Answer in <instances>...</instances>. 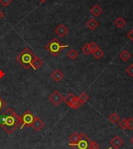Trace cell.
<instances>
[{
    "label": "cell",
    "mask_w": 133,
    "mask_h": 149,
    "mask_svg": "<svg viewBox=\"0 0 133 149\" xmlns=\"http://www.w3.org/2000/svg\"><path fill=\"white\" fill-rule=\"evenodd\" d=\"M20 123H22L21 117H19L11 108L7 109L5 113L0 116V126L8 134H12Z\"/></svg>",
    "instance_id": "6da1fadb"
},
{
    "label": "cell",
    "mask_w": 133,
    "mask_h": 149,
    "mask_svg": "<svg viewBox=\"0 0 133 149\" xmlns=\"http://www.w3.org/2000/svg\"><path fill=\"white\" fill-rule=\"evenodd\" d=\"M34 57H35V55L34 54V52L29 48H25L17 56L16 59L24 68L28 70L30 69V67H31V63L33 59H34Z\"/></svg>",
    "instance_id": "7a4b0ae2"
},
{
    "label": "cell",
    "mask_w": 133,
    "mask_h": 149,
    "mask_svg": "<svg viewBox=\"0 0 133 149\" xmlns=\"http://www.w3.org/2000/svg\"><path fill=\"white\" fill-rule=\"evenodd\" d=\"M69 45H64L61 43L58 39L57 38H53L51 40V42H49L48 44L47 45L45 46V49L48 52L53 56H57L58 54L60 53L62 51L63 49H65V48H68Z\"/></svg>",
    "instance_id": "3957f363"
},
{
    "label": "cell",
    "mask_w": 133,
    "mask_h": 149,
    "mask_svg": "<svg viewBox=\"0 0 133 149\" xmlns=\"http://www.w3.org/2000/svg\"><path fill=\"white\" fill-rule=\"evenodd\" d=\"M80 135V137L78 142L74 144L69 143V145L72 147L73 149H89L90 144L91 143L90 138L84 134H81Z\"/></svg>",
    "instance_id": "277c9868"
},
{
    "label": "cell",
    "mask_w": 133,
    "mask_h": 149,
    "mask_svg": "<svg viewBox=\"0 0 133 149\" xmlns=\"http://www.w3.org/2000/svg\"><path fill=\"white\" fill-rule=\"evenodd\" d=\"M34 116L33 115V113L29 111V110H27L25 112V113L24 115L22 116L21 117V120H22V126L20 127V130H22L24 127H30L32 126V123L34 122Z\"/></svg>",
    "instance_id": "5b68a950"
},
{
    "label": "cell",
    "mask_w": 133,
    "mask_h": 149,
    "mask_svg": "<svg viewBox=\"0 0 133 149\" xmlns=\"http://www.w3.org/2000/svg\"><path fill=\"white\" fill-rule=\"evenodd\" d=\"M49 100L51 102L53 103V105L58 106L64 101V97L61 95L59 91H55L49 96Z\"/></svg>",
    "instance_id": "8992f818"
},
{
    "label": "cell",
    "mask_w": 133,
    "mask_h": 149,
    "mask_svg": "<svg viewBox=\"0 0 133 149\" xmlns=\"http://www.w3.org/2000/svg\"><path fill=\"white\" fill-rule=\"evenodd\" d=\"M110 143H111V144H112L113 148H114L115 149H118L120 147H121L123 145L124 141L121 139L119 136L116 135V136H114V137L111 140Z\"/></svg>",
    "instance_id": "52a82bcc"
},
{
    "label": "cell",
    "mask_w": 133,
    "mask_h": 149,
    "mask_svg": "<svg viewBox=\"0 0 133 149\" xmlns=\"http://www.w3.org/2000/svg\"><path fill=\"white\" fill-rule=\"evenodd\" d=\"M55 32L56 34H58L60 38H63V37L65 36V34L69 32V29L65 27V25L62 24H61L58 25V27L55 29Z\"/></svg>",
    "instance_id": "ba28073f"
},
{
    "label": "cell",
    "mask_w": 133,
    "mask_h": 149,
    "mask_svg": "<svg viewBox=\"0 0 133 149\" xmlns=\"http://www.w3.org/2000/svg\"><path fill=\"white\" fill-rule=\"evenodd\" d=\"M44 125H45V123H44L40 118L35 117L34 122L32 123V127H33V128H34L36 131L38 132V131H40V130L43 128V127Z\"/></svg>",
    "instance_id": "9c48e42d"
},
{
    "label": "cell",
    "mask_w": 133,
    "mask_h": 149,
    "mask_svg": "<svg viewBox=\"0 0 133 149\" xmlns=\"http://www.w3.org/2000/svg\"><path fill=\"white\" fill-rule=\"evenodd\" d=\"M51 78L54 79L56 82H59L61 80H62L64 77V73L59 70V69H56L54 71L53 73H51Z\"/></svg>",
    "instance_id": "30bf717a"
},
{
    "label": "cell",
    "mask_w": 133,
    "mask_h": 149,
    "mask_svg": "<svg viewBox=\"0 0 133 149\" xmlns=\"http://www.w3.org/2000/svg\"><path fill=\"white\" fill-rule=\"evenodd\" d=\"M43 65V61L41 60L38 56L34 57V59H33V61L31 63V67L34 69V70H37V69H39L41 66Z\"/></svg>",
    "instance_id": "8fae6325"
},
{
    "label": "cell",
    "mask_w": 133,
    "mask_h": 149,
    "mask_svg": "<svg viewBox=\"0 0 133 149\" xmlns=\"http://www.w3.org/2000/svg\"><path fill=\"white\" fill-rule=\"evenodd\" d=\"M90 13H92L94 17H99L100 15L103 13V10L99 5H94L91 9H90Z\"/></svg>",
    "instance_id": "7c38bea8"
},
{
    "label": "cell",
    "mask_w": 133,
    "mask_h": 149,
    "mask_svg": "<svg viewBox=\"0 0 133 149\" xmlns=\"http://www.w3.org/2000/svg\"><path fill=\"white\" fill-rule=\"evenodd\" d=\"M86 25H87V27H88L89 29H90L91 31H94V30H95L97 27H98L99 24H98V22L96 21L94 18H90V20L87 21Z\"/></svg>",
    "instance_id": "4fadbf2b"
},
{
    "label": "cell",
    "mask_w": 133,
    "mask_h": 149,
    "mask_svg": "<svg viewBox=\"0 0 133 149\" xmlns=\"http://www.w3.org/2000/svg\"><path fill=\"white\" fill-rule=\"evenodd\" d=\"M82 105V103L80 102V100L78 98V97H76V98L74 99V101H73V102H72V104H71L69 107L73 109H78Z\"/></svg>",
    "instance_id": "5bb4252c"
},
{
    "label": "cell",
    "mask_w": 133,
    "mask_h": 149,
    "mask_svg": "<svg viewBox=\"0 0 133 149\" xmlns=\"http://www.w3.org/2000/svg\"><path fill=\"white\" fill-rule=\"evenodd\" d=\"M75 98H76V96L74 95L73 94H72V93H69L68 95L66 96L65 98H64V102H65L69 106H70V105L72 104V102L74 101Z\"/></svg>",
    "instance_id": "9a60e30c"
},
{
    "label": "cell",
    "mask_w": 133,
    "mask_h": 149,
    "mask_svg": "<svg viewBox=\"0 0 133 149\" xmlns=\"http://www.w3.org/2000/svg\"><path fill=\"white\" fill-rule=\"evenodd\" d=\"M114 24L116 25L118 28H122V27H125V25L126 24V21L125 20V19L122 18V17H118V18L116 19V20L114 21Z\"/></svg>",
    "instance_id": "2e32d148"
},
{
    "label": "cell",
    "mask_w": 133,
    "mask_h": 149,
    "mask_svg": "<svg viewBox=\"0 0 133 149\" xmlns=\"http://www.w3.org/2000/svg\"><path fill=\"white\" fill-rule=\"evenodd\" d=\"M80 134H78L76 132H74L71 136H69V142H70L71 144H74V143L78 142V141L80 140Z\"/></svg>",
    "instance_id": "e0dca14e"
},
{
    "label": "cell",
    "mask_w": 133,
    "mask_h": 149,
    "mask_svg": "<svg viewBox=\"0 0 133 149\" xmlns=\"http://www.w3.org/2000/svg\"><path fill=\"white\" fill-rule=\"evenodd\" d=\"M120 58H121L123 61L126 62L128 61V59L131 58V54L128 52V51L126 50H124L123 52H121V54H120Z\"/></svg>",
    "instance_id": "ac0fdd59"
},
{
    "label": "cell",
    "mask_w": 133,
    "mask_h": 149,
    "mask_svg": "<svg viewBox=\"0 0 133 149\" xmlns=\"http://www.w3.org/2000/svg\"><path fill=\"white\" fill-rule=\"evenodd\" d=\"M108 119L113 124H116L119 121V120H120V117H119V116L117 113H113L112 115L109 116Z\"/></svg>",
    "instance_id": "d6986e66"
},
{
    "label": "cell",
    "mask_w": 133,
    "mask_h": 149,
    "mask_svg": "<svg viewBox=\"0 0 133 149\" xmlns=\"http://www.w3.org/2000/svg\"><path fill=\"white\" fill-rule=\"evenodd\" d=\"M67 55H68V56L69 59H72V60H75V59L78 57V56H79V53H78L76 51L75 49H73L69 52Z\"/></svg>",
    "instance_id": "ffe728a7"
},
{
    "label": "cell",
    "mask_w": 133,
    "mask_h": 149,
    "mask_svg": "<svg viewBox=\"0 0 133 149\" xmlns=\"http://www.w3.org/2000/svg\"><path fill=\"white\" fill-rule=\"evenodd\" d=\"M92 53L93 55H94V56L97 59H100V58H102L103 56L104 55V53L100 49H97V50H95V51L94 52H92Z\"/></svg>",
    "instance_id": "44dd1931"
},
{
    "label": "cell",
    "mask_w": 133,
    "mask_h": 149,
    "mask_svg": "<svg viewBox=\"0 0 133 149\" xmlns=\"http://www.w3.org/2000/svg\"><path fill=\"white\" fill-rule=\"evenodd\" d=\"M118 125L121 129L125 130L128 129V120L125 119V118H124L118 123Z\"/></svg>",
    "instance_id": "7402d4cb"
},
{
    "label": "cell",
    "mask_w": 133,
    "mask_h": 149,
    "mask_svg": "<svg viewBox=\"0 0 133 149\" xmlns=\"http://www.w3.org/2000/svg\"><path fill=\"white\" fill-rule=\"evenodd\" d=\"M78 98L80 99V102H81L82 104H84V103L87 102V101H88V99H89V96L87 95L86 93H82V94L78 97Z\"/></svg>",
    "instance_id": "603a6c76"
},
{
    "label": "cell",
    "mask_w": 133,
    "mask_h": 149,
    "mask_svg": "<svg viewBox=\"0 0 133 149\" xmlns=\"http://www.w3.org/2000/svg\"><path fill=\"white\" fill-rule=\"evenodd\" d=\"M82 52H84L87 56L90 55V53H92V52H91V50H90V45L89 44H86L85 45H83L82 48Z\"/></svg>",
    "instance_id": "cb8c5ba5"
},
{
    "label": "cell",
    "mask_w": 133,
    "mask_h": 149,
    "mask_svg": "<svg viewBox=\"0 0 133 149\" xmlns=\"http://www.w3.org/2000/svg\"><path fill=\"white\" fill-rule=\"evenodd\" d=\"M89 45H90V50H91V52H94L95 50H97V49H99L98 45H97L94 42H90V43H89Z\"/></svg>",
    "instance_id": "d4e9b609"
},
{
    "label": "cell",
    "mask_w": 133,
    "mask_h": 149,
    "mask_svg": "<svg viewBox=\"0 0 133 149\" xmlns=\"http://www.w3.org/2000/svg\"><path fill=\"white\" fill-rule=\"evenodd\" d=\"M126 73L132 77H133V64H131L128 68L126 69Z\"/></svg>",
    "instance_id": "484cf974"
},
{
    "label": "cell",
    "mask_w": 133,
    "mask_h": 149,
    "mask_svg": "<svg viewBox=\"0 0 133 149\" xmlns=\"http://www.w3.org/2000/svg\"><path fill=\"white\" fill-rule=\"evenodd\" d=\"M100 146L99 144H97V142L95 141H91L90 144V147H89V149H99Z\"/></svg>",
    "instance_id": "4316f807"
},
{
    "label": "cell",
    "mask_w": 133,
    "mask_h": 149,
    "mask_svg": "<svg viewBox=\"0 0 133 149\" xmlns=\"http://www.w3.org/2000/svg\"><path fill=\"white\" fill-rule=\"evenodd\" d=\"M12 2V0H0V3L3 5V6H8Z\"/></svg>",
    "instance_id": "83f0119b"
},
{
    "label": "cell",
    "mask_w": 133,
    "mask_h": 149,
    "mask_svg": "<svg viewBox=\"0 0 133 149\" xmlns=\"http://www.w3.org/2000/svg\"><path fill=\"white\" fill-rule=\"evenodd\" d=\"M128 129L132 130H133V118L130 117L128 120Z\"/></svg>",
    "instance_id": "f1b7e54d"
},
{
    "label": "cell",
    "mask_w": 133,
    "mask_h": 149,
    "mask_svg": "<svg viewBox=\"0 0 133 149\" xmlns=\"http://www.w3.org/2000/svg\"><path fill=\"white\" fill-rule=\"evenodd\" d=\"M6 102L3 99V98H1L0 97V112L3 110V109L6 106Z\"/></svg>",
    "instance_id": "f546056e"
},
{
    "label": "cell",
    "mask_w": 133,
    "mask_h": 149,
    "mask_svg": "<svg viewBox=\"0 0 133 149\" xmlns=\"http://www.w3.org/2000/svg\"><path fill=\"white\" fill-rule=\"evenodd\" d=\"M127 37H128V38L132 41V42H133V29L128 34V35H127Z\"/></svg>",
    "instance_id": "4dcf8cb0"
},
{
    "label": "cell",
    "mask_w": 133,
    "mask_h": 149,
    "mask_svg": "<svg viewBox=\"0 0 133 149\" xmlns=\"http://www.w3.org/2000/svg\"><path fill=\"white\" fill-rule=\"evenodd\" d=\"M3 17H4V13H3L2 10H0V20H1L2 18H3Z\"/></svg>",
    "instance_id": "1f68e13d"
},
{
    "label": "cell",
    "mask_w": 133,
    "mask_h": 149,
    "mask_svg": "<svg viewBox=\"0 0 133 149\" xmlns=\"http://www.w3.org/2000/svg\"><path fill=\"white\" fill-rule=\"evenodd\" d=\"M130 142H131V143H132V145H133V137H132V138H131Z\"/></svg>",
    "instance_id": "d6a6232c"
},
{
    "label": "cell",
    "mask_w": 133,
    "mask_h": 149,
    "mask_svg": "<svg viewBox=\"0 0 133 149\" xmlns=\"http://www.w3.org/2000/svg\"><path fill=\"white\" fill-rule=\"evenodd\" d=\"M47 0H40V2H41V3H44V2H46Z\"/></svg>",
    "instance_id": "836d02e7"
},
{
    "label": "cell",
    "mask_w": 133,
    "mask_h": 149,
    "mask_svg": "<svg viewBox=\"0 0 133 149\" xmlns=\"http://www.w3.org/2000/svg\"><path fill=\"white\" fill-rule=\"evenodd\" d=\"M112 148H107V149H112Z\"/></svg>",
    "instance_id": "e575fe53"
}]
</instances>
